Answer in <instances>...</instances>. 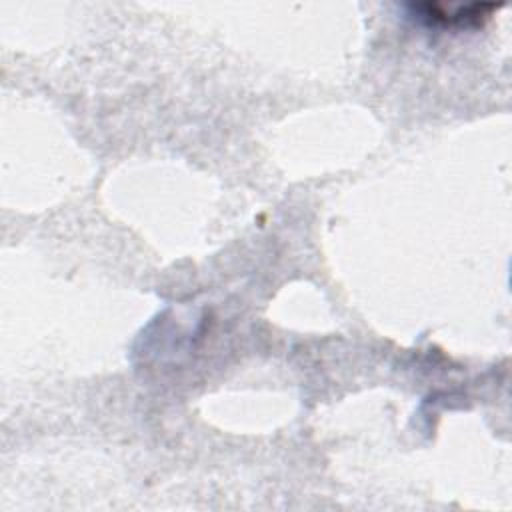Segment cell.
Masks as SVG:
<instances>
[{
	"mask_svg": "<svg viewBox=\"0 0 512 512\" xmlns=\"http://www.w3.org/2000/svg\"><path fill=\"white\" fill-rule=\"evenodd\" d=\"M414 20H420L426 26H440V28H476L480 26L496 4H470V6H456L448 8L444 4H412L410 6Z\"/></svg>",
	"mask_w": 512,
	"mask_h": 512,
	"instance_id": "1",
	"label": "cell"
}]
</instances>
